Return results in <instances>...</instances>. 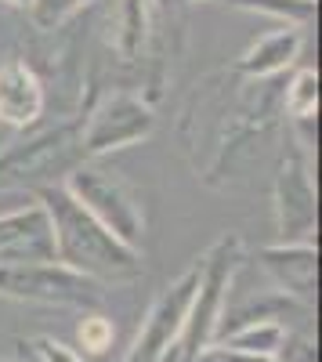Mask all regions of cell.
<instances>
[{
  "label": "cell",
  "mask_w": 322,
  "mask_h": 362,
  "mask_svg": "<svg viewBox=\"0 0 322 362\" xmlns=\"http://www.w3.org/2000/svg\"><path fill=\"white\" fill-rule=\"evenodd\" d=\"M51 218L54 235V261L66 264L95 283H131L141 276V254L127 243H120L98 218L66 192V185H47L37 192Z\"/></svg>",
  "instance_id": "cell-1"
},
{
  "label": "cell",
  "mask_w": 322,
  "mask_h": 362,
  "mask_svg": "<svg viewBox=\"0 0 322 362\" xmlns=\"http://www.w3.org/2000/svg\"><path fill=\"white\" fill-rule=\"evenodd\" d=\"M243 257V243L239 235H225L210 247V254L199 261V286L196 297L185 312V322L178 329V337L170 341V348L163 351L160 362H196L217 337V319L225 315V300H228V286L232 276L239 268Z\"/></svg>",
  "instance_id": "cell-2"
},
{
  "label": "cell",
  "mask_w": 322,
  "mask_h": 362,
  "mask_svg": "<svg viewBox=\"0 0 322 362\" xmlns=\"http://www.w3.org/2000/svg\"><path fill=\"white\" fill-rule=\"evenodd\" d=\"M62 185L87 214L98 218L120 243L138 250L141 235H145V206H141V196L134 192L131 181H124L116 170H105L98 163H76L66 174Z\"/></svg>",
  "instance_id": "cell-3"
},
{
  "label": "cell",
  "mask_w": 322,
  "mask_h": 362,
  "mask_svg": "<svg viewBox=\"0 0 322 362\" xmlns=\"http://www.w3.org/2000/svg\"><path fill=\"white\" fill-rule=\"evenodd\" d=\"M0 297L29 300V305H58V308H95L102 300V283L87 279L58 261L0 264Z\"/></svg>",
  "instance_id": "cell-4"
},
{
  "label": "cell",
  "mask_w": 322,
  "mask_h": 362,
  "mask_svg": "<svg viewBox=\"0 0 322 362\" xmlns=\"http://www.w3.org/2000/svg\"><path fill=\"white\" fill-rule=\"evenodd\" d=\"M83 163L80 131H51L29 145H15L8 156H0V189H25L40 192L47 185H62V174Z\"/></svg>",
  "instance_id": "cell-5"
},
{
  "label": "cell",
  "mask_w": 322,
  "mask_h": 362,
  "mask_svg": "<svg viewBox=\"0 0 322 362\" xmlns=\"http://www.w3.org/2000/svg\"><path fill=\"white\" fill-rule=\"evenodd\" d=\"M153 124H156V116L141 98H134V95H109L91 116H87V124L80 127L83 156L98 160L105 153H116V148L138 145L141 138L153 134Z\"/></svg>",
  "instance_id": "cell-6"
},
{
  "label": "cell",
  "mask_w": 322,
  "mask_h": 362,
  "mask_svg": "<svg viewBox=\"0 0 322 362\" xmlns=\"http://www.w3.org/2000/svg\"><path fill=\"white\" fill-rule=\"evenodd\" d=\"M279 243H315V181L301 148L286 153L275 170Z\"/></svg>",
  "instance_id": "cell-7"
},
{
  "label": "cell",
  "mask_w": 322,
  "mask_h": 362,
  "mask_svg": "<svg viewBox=\"0 0 322 362\" xmlns=\"http://www.w3.org/2000/svg\"><path fill=\"white\" fill-rule=\"evenodd\" d=\"M196 286H199V264L181 272V276L153 300L149 315L141 322V334L134 337L124 362H160L163 358V351L170 348V341L178 337V329L185 322V312L196 297Z\"/></svg>",
  "instance_id": "cell-8"
},
{
  "label": "cell",
  "mask_w": 322,
  "mask_h": 362,
  "mask_svg": "<svg viewBox=\"0 0 322 362\" xmlns=\"http://www.w3.org/2000/svg\"><path fill=\"white\" fill-rule=\"evenodd\" d=\"M54 261V235L44 203L18 206L0 214V264H37Z\"/></svg>",
  "instance_id": "cell-9"
},
{
  "label": "cell",
  "mask_w": 322,
  "mask_h": 362,
  "mask_svg": "<svg viewBox=\"0 0 322 362\" xmlns=\"http://www.w3.org/2000/svg\"><path fill=\"white\" fill-rule=\"evenodd\" d=\"M261 268L272 276L282 297L297 305H315L318 293V254L315 243H272L261 250Z\"/></svg>",
  "instance_id": "cell-10"
},
{
  "label": "cell",
  "mask_w": 322,
  "mask_h": 362,
  "mask_svg": "<svg viewBox=\"0 0 322 362\" xmlns=\"http://www.w3.org/2000/svg\"><path fill=\"white\" fill-rule=\"evenodd\" d=\"M44 112V87L25 62L0 66V119L8 127H25Z\"/></svg>",
  "instance_id": "cell-11"
},
{
  "label": "cell",
  "mask_w": 322,
  "mask_h": 362,
  "mask_svg": "<svg viewBox=\"0 0 322 362\" xmlns=\"http://www.w3.org/2000/svg\"><path fill=\"white\" fill-rule=\"evenodd\" d=\"M301 54V29L297 25H286L279 33L261 37L257 44L246 47V54L239 58V69L254 80H265V76H279L286 69H294Z\"/></svg>",
  "instance_id": "cell-12"
},
{
  "label": "cell",
  "mask_w": 322,
  "mask_h": 362,
  "mask_svg": "<svg viewBox=\"0 0 322 362\" xmlns=\"http://www.w3.org/2000/svg\"><path fill=\"white\" fill-rule=\"evenodd\" d=\"M282 334H286V326L279 319H250V322H239V326L225 329L214 344H228V348H239V351L275 358V351L282 344Z\"/></svg>",
  "instance_id": "cell-13"
},
{
  "label": "cell",
  "mask_w": 322,
  "mask_h": 362,
  "mask_svg": "<svg viewBox=\"0 0 322 362\" xmlns=\"http://www.w3.org/2000/svg\"><path fill=\"white\" fill-rule=\"evenodd\" d=\"M228 8H239V11H257V15H268L282 25H308L315 18V0H225Z\"/></svg>",
  "instance_id": "cell-14"
},
{
  "label": "cell",
  "mask_w": 322,
  "mask_h": 362,
  "mask_svg": "<svg viewBox=\"0 0 322 362\" xmlns=\"http://www.w3.org/2000/svg\"><path fill=\"white\" fill-rule=\"evenodd\" d=\"M286 112L294 119L318 116V76L315 69H297L286 87Z\"/></svg>",
  "instance_id": "cell-15"
},
{
  "label": "cell",
  "mask_w": 322,
  "mask_h": 362,
  "mask_svg": "<svg viewBox=\"0 0 322 362\" xmlns=\"http://www.w3.org/2000/svg\"><path fill=\"white\" fill-rule=\"evenodd\" d=\"M83 4H91V0H29V15H33L37 25L54 29L58 22H66L69 15H76Z\"/></svg>",
  "instance_id": "cell-16"
},
{
  "label": "cell",
  "mask_w": 322,
  "mask_h": 362,
  "mask_svg": "<svg viewBox=\"0 0 322 362\" xmlns=\"http://www.w3.org/2000/svg\"><path fill=\"white\" fill-rule=\"evenodd\" d=\"M112 334H116L112 322L105 315H98V312H91L80 322V344H83V351H91V355H105L109 344H112Z\"/></svg>",
  "instance_id": "cell-17"
},
{
  "label": "cell",
  "mask_w": 322,
  "mask_h": 362,
  "mask_svg": "<svg viewBox=\"0 0 322 362\" xmlns=\"http://www.w3.org/2000/svg\"><path fill=\"white\" fill-rule=\"evenodd\" d=\"M275 362H315V337L308 329H301V334H282Z\"/></svg>",
  "instance_id": "cell-18"
},
{
  "label": "cell",
  "mask_w": 322,
  "mask_h": 362,
  "mask_svg": "<svg viewBox=\"0 0 322 362\" xmlns=\"http://www.w3.org/2000/svg\"><path fill=\"white\" fill-rule=\"evenodd\" d=\"M33 351L40 362H83L73 348H66L62 341H54V337H37L33 341Z\"/></svg>",
  "instance_id": "cell-19"
},
{
  "label": "cell",
  "mask_w": 322,
  "mask_h": 362,
  "mask_svg": "<svg viewBox=\"0 0 322 362\" xmlns=\"http://www.w3.org/2000/svg\"><path fill=\"white\" fill-rule=\"evenodd\" d=\"M4 4H15V8H29V0H4Z\"/></svg>",
  "instance_id": "cell-20"
},
{
  "label": "cell",
  "mask_w": 322,
  "mask_h": 362,
  "mask_svg": "<svg viewBox=\"0 0 322 362\" xmlns=\"http://www.w3.org/2000/svg\"><path fill=\"white\" fill-rule=\"evenodd\" d=\"M185 4H203V0H185Z\"/></svg>",
  "instance_id": "cell-21"
},
{
  "label": "cell",
  "mask_w": 322,
  "mask_h": 362,
  "mask_svg": "<svg viewBox=\"0 0 322 362\" xmlns=\"http://www.w3.org/2000/svg\"><path fill=\"white\" fill-rule=\"evenodd\" d=\"M0 362H8V358H0Z\"/></svg>",
  "instance_id": "cell-22"
}]
</instances>
